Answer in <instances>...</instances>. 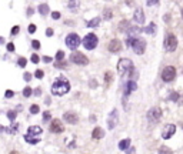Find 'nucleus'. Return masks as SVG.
<instances>
[{"instance_id": "nucleus-51", "label": "nucleus", "mask_w": 183, "mask_h": 154, "mask_svg": "<svg viewBox=\"0 0 183 154\" xmlns=\"http://www.w3.org/2000/svg\"><path fill=\"white\" fill-rule=\"evenodd\" d=\"M43 61H44V63H50V61H52V57L44 56V57H43Z\"/></svg>"}, {"instance_id": "nucleus-43", "label": "nucleus", "mask_w": 183, "mask_h": 154, "mask_svg": "<svg viewBox=\"0 0 183 154\" xmlns=\"http://www.w3.org/2000/svg\"><path fill=\"white\" fill-rule=\"evenodd\" d=\"M60 16H62V14L59 13V12H53V13H52V19H53V20H57V19H60Z\"/></svg>"}, {"instance_id": "nucleus-6", "label": "nucleus", "mask_w": 183, "mask_h": 154, "mask_svg": "<svg viewBox=\"0 0 183 154\" xmlns=\"http://www.w3.org/2000/svg\"><path fill=\"white\" fill-rule=\"evenodd\" d=\"M70 61L77 64V66H87L89 64V59L80 51H73L70 54Z\"/></svg>"}, {"instance_id": "nucleus-32", "label": "nucleus", "mask_w": 183, "mask_h": 154, "mask_svg": "<svg viewBox=\"0 0 183 154\" xmlns=\"http://www.w3.org/2000/svg\"><path fill=\"white\" fill-rule=\"evenodd\" d=\"M39 111H40V107H39L37 104H32L30 106V113L32 114H37Z\"/></svg>"}, {"instance_id": "nucleus-31", "label": "nucleus", "mask_w": 183, "mask_h": 154, "mask_svg": "<svg viewBox=\"0 0 183 154\" xmlns=\"http://www.w3.org/2000/svg\"><path fill=\"white\" fill-rule=\"evenodd\" d=\"M16 116H17L16 111H9V113H7V118H9L12 123H14V120H16Z\"/></svg>"}, {"instance_id": "nucleus-22", "label": "nucleus", "mask_w": 183, "mask_h": 154, "mask_svg": "<svg viewBox=\"0 0 183 154\" xmlns=\"http://www.w3.org/2000/svg\"><path fill=\"white\" fill-rule=\"evenodd\" d=\"M129 147H130V138H125V140H122L119 143V150L126 151Z\"/></svg>"}, {"instance_id": "nucleus-58", "label": "nucleus", "mask_w": 183, "mask_h": 154, "mask_svg": "<svg viewBox=\"0 0 183 154\" xmlns=\"http://www.w3.org/2000/svg\"><path fill=\"white\" fill-rule=\"evenodd\" d=\"M10 154H19V153H17V151H12Z\"/></svg>"}, {"instance_id": "nucleus-52", "label": "nucleus", "mask_w": 183, "mask_h": 154, "mask_svg": "<svg viewBox=\"0 0 183 154\" xmlns=\"http://www.w3.org/2000/svg\"><path fill=\"white\" fill-rule=\"evenodd\" d=\"M169 19H170V16H169V14H165V16H163V20H165V22H166V23H169Z\"/></svg>"}, {"instance_id": "nucleus-5", "label": "nucleus", "mask_w": 183, "mask_h": 154, "mask_svg": "<svg viewBox=\"0 0 183 154\" xmlns=\"http://www.w3.org/2000/svg\"><path fill=\"white\" fill-rule=\"evenodd\" d=\"M177 49V39L173 33H167V36L165 37V50L166 51H175Z\"/></svg>"}, {"instance_id": "nucleus-47", "label": "nucleus", "mask_w": 183, "mask_h": 154, "mask_svg": "<svg viewBox=\"0 0 183 154\" xmlns=\"http://www.w3.org/2000/svg\"><path fill=\"white\" fill-rule=\"evenodd\" d=\"M89 86H90V87H93V89H95V87H97V81H96L95 79H93V80H90V81H89Z\"/></svg>"}, {"instance_id": "nucleus-35", "label": "nucleus", "mask_w": 183, "mask_h": 154, "mask_svg": "<svg viewBox=\"0 0 183 154\" xmlns=\"http://www.w3.org/2000/svg\"><path fill=\"white\" fill-rule=\"evenodd\" d=\"M52 120V116H50V111H44L43 113V121L44 123H47V121Z\"/></svg>"}, {"instance_id": "nucleus-48", "label": "nucleus", "mask_w": 183, "mask_h": 154, "mask_svg": "<svg viewBox=\"0 0 183 154\" xmlns=\"http://www.w3.org/2000/svg\"><path fill=\"white\" fill-rule=\"evenodd\" d=\"M159 3V0H147V6H155Z\"/></svg>"}, {"instance_id": "nucleus-46", "label": "nucleus", "mask_w": 183, "mask_h": 154, "mask_svg": "<svg viewBox=\"0 0 183 154\" xmlns=\"http://www.w3.org/2000/svg\"><path fill=\"white\" fill-rule=\"evenodd\" d=\"M19 30H20V27H19V26H14L13 29H12V31H10V33L13 34V36H16V34L19 33Z\"/></svg>"}, {"instance_id": "nucleus-42", "label": "nucleus", "mask_w": 183, "mask_h": 154, "mask_svg": "<svg viewBox=\"0 0 183 154\" xmlns=\"http://www.w3.org/2000/svg\"><path fill=\"white\" fill-rule=\"evenodd\" d=\"M36 30H37V27H36V24H30L29 26V33H36Z\"/></svg>"}, {"instance_id": "nucleus-17", "label": "nucleus", "mask_w": 183, "mask_h": 154, "mask_svg": "<svg viewBox=\"0 0 183 154\" xmlns=\"http://www.w3.org/2000/svg\"><path fill=\"white\" fill-rule=\"evenodd\" d=\"M92 137L96 138V140H100V138L105 137V130H103V128H100V127H96L95 130L92 131Z\"/></svg>"}, {"instance_id": "nucleus-23", "label": "nucleus", "mask_w": 183, "mask_h": 154, "mask_svg": "<svg viewBox=\"0 0 183 154\" xmlns=\"http://www.w3.org/2000/svg\"><path fill=\"white\" fill-rule=\"evenodd\" d=\"M79 6H80V0H69L67 3V7L70 9L72 12H75L79 9Z\"/></svg>"}, {"instance_id": "nucleus-53", "label": "nucleus", "mask_w": 183, "mask_h": 154, "mask_svg": "<svg viewBox=\"0 0 183 154\" xmlns=\"http://www.w3.org/2000/svg\"><path fill=\"white\" fill-rule=\"evenodd\" d=\"M40 94H42V90H40V89H36V90H34V96H40Z\"/></svg>"}, {"instance_id": "nucleus-15", "label": "nucleus", "mask_w": 183, "mask_h": 154, "mask_svg": "<svg viewBox=\"0 0 183 154\" xmlns=\"http://www.w3.org/2000/svg\"><path fill=\"white\" fill-rule=\"evenodd\" d=\"M133 20L136 22V23H145V13H143V10L140 9V7H137L135 10V13H133Z\"/></svg>"}, {"instance_id": "nucleus-14", "label": "nucleus", "mask_w": 183, "mask_h": 154, "mask_svg": "<svg viewBox=\"0 0 183 154\" xmlns=\"http://www.w3.org/2000/svg\"><path fill=\"white\" fill-rule=\"evenodd\" d=\"M107 49H109V51H112V53H117V51H120V49H122V43H120V40H117V39H113V40H110Z\"/></svg>"}, {"instance_id": "nucleus-3", "label": "nucleus", "mask_w": 183, "mask_h": 154, "mask_svg": "<svg viewBox=\"0 0 183 154\" xmlns=\"http://www.w3.org/2000/svg\"><path fill=\"white\" fill-rule=\"evenodd\" d=\"M127 46H130L133 49L136 54H143L146 50V41L143 39H139V37H127Z\"/></svg>"}, {"instance_id": "nucleus-10", "label": "nucleus", "mask_w": 183, "mask_h": 154, "mask_svg": "<svg viewBox=\"0 0 183 154\" xmlns=\"http://www.w3.org/2000/svg\"><path fill=\"white\" fill-rule=\"evenodd\" d=\"M119 123V113L116 108H113L112 111H110V114H109V117H107V127L109 130H113V128L117 126Z\"/></svg>"}, {"instance_id": "nucleus-56", "label": "nucleus", "mask_w": 183, "mask_h": 154, "mask_svg": "<svg viewBox=\"0 0 183 154\" xmlns=\"http://www.w3.org/2000/svg\"><path fill=\"white\" fill-rule=\"evenodd\" d=\"M90 121H96V116H90Z\"/></svg>"}, {"instance_id": "nucleus-40", "label": "nucleus", "mask_w": 183, "mask_h": 154, "mask_svg": "<svg viewBox=\"0 0 183 154\" xmlns=\"http://www.w3.org/2000/svg\"><path fill=\"white\" fill-rule=\"evenodd\" d=\"M43 76H44L43 70H36V73H34V77H36V79H43Z\"/></svg>"}, {"instance_id": "nucleus-27", "label": "nucleus", "mask_w": 183, "mask_h": 154, "mask_svg": "<svg viewBox=\"0 0 183 154\" xmlns=\"http://www.w3.org/2000/svg\"><path fill=\"white\" fill-rule=\"evenodd\" d=\"M112 17H113V12L110 9H105V12H103V20H110Z\"/></svg>"}, {"instance_id": "nucleus-11", "label": "nucleus", "mask_w": 183, "mask_h": 154, "mask_svg": "<svg viewBox=\"0 0 183 154\" xmlns=\"http://www.w3.org/2000/svg\"><path fill=\"white\" fill-rule=\"evenodd\" d=\"M50 131L54 134H60V133L65 131V126L62 124L60 120L54 118V120H52V123H50Z\"/></svg>"}, {"instance_id": "nucleus-13", "label": "nucleus", "mask_w": 183, "mask_h": 154, "mask_svg": "<svg viewBox=\"0 0 183 154\" xmlns=\"http://www.w3.org/2000/svg\"><path fill=\"white\" fill-rule=\"evenodd\" d=\"M63 120L69 124H76L79 121V116L75 111H66V113L63 114Z\"/></svg>"}, {"instance_id": "nucleus-16", "label": "nucleus", "mask_w": 183, "mask_h": 154, "mask_svg": "<svg viewBox=\"0 0 183 154\" xmlns=\"http://www.w3.org/2000/svg\"><path fill=\"white\" fill-rule=\"evenodd\" d=\"M136 89H137V84H136V81L133 80H129L127 81V86H126V91H125V97H127L132 91H135Z\"/></svg>"}, {"instance_id": "nucleus-30", "label": "nucleus", "mask_w": 183, "mask_h": 154, "mask_svg": "<svg viewBox=\"0 0 183 154\" xmlns=\"http://www.w3.org/2000/svg\"><path fill=\"white\" fill-rule=\"evenodd\" d=\"M17 130H19V124H17V123H13V126L9 128V131H7V133H9V134H16Z\"/></svg>"}, {"instance_id": "nucleus-21", "label": "nucleus", "mask_w": 183, "mask_h": 154, "mask_svg": "<svg viewBox=\"0 0 183 154\" xmlns=\"http://www.w3.org/2000/svg\"><path fill=\"white\" fill-rule=\"evenodd\" d=\"M129 29H130V23L127 20H122L120 23H119V31L125 33V31H127Z\"/></svg>"}, {"instance_id": "nucleus-7", "label": "nucleus", "mask_w": 183, "mask_h": 154, "mask_svg": "<svg viewBox=\"0 0 183 154\" xmlns=\"http://www.w3.org/2000/svg\"><path fill=\"white\" fill-rule=\"evenodd\" d=\"M66 46L70 49V50H76L79 46H80V37L76 33H70L66 36Z\"/></svg>"}, {"instance_id": "nucleus-28", "label": "nucleus", "mask_w": 183, "mask_h": 154, "mask_svg": "<svg viewBox=\"0 0 183 154\" xmlns=\"http://www.w3.org/2000/svg\"><path fill=\"white\" fill-rule=\"evenodd\" d=\"M112 80H113V73H112V71H106V74H105V83H106V86H109V84L112 83Z\"/></svg>"}, {"instance_id": "nucleus-33", "label": "nucleus", "mask_w": 183, "mask_h": 154, "mask_svg": "<svg viewBox=\"0 0 183 154\" xmlns=\"http://www.w3.org/2000/svg\"><path fill=\"white\" fill-rule=\"evenodd\" d=\"M32 93H33L32 87H24V89H23V96H24V97H30Z\"/></svg>"}, {"instance_id": "nucleus-54", "label": "nucleus", "mask_w": 183, "mask_h": 154, "mask_svg": "<svg viewBox=\"0 0 183 154\" xmlns=\"http://www.w3.org/2000/svg\"><path fill=\"white\" fill-rule=\"evenodd\" d=\"M33 14V7H29V10H27V16H32Z\"/></svg>"}, {"instance_id": "nucleus-45", "label": "nucleus", "mask_w": 183, "mask_h": 154, "mask_svg": "<svg viewBox=\"0 0 183 154\" xmlns=\"http://www.w3.org/2000/svg\"><path fill=\"white\" fill-rule=\"evenodd\" d=\"M23 79H24V81H30V80H32V74L26 71V73L23 74Z\"/></svg>"}, {"instance_id": "nucleus-39", "label": "nucleus", "mask_w": 183, "mask_h": 154, "mask_svg": "<svg viewBox=\"0 0 183 154\" xmlns=\"http://www.w3.org/2000/svg\"><path fill=\"white\" fill-rule=\"evenodd\" d=\"M30 60H32V61H33V63H34V64H37V63H39V61H40V59H39V56H37V54H32V57H30Z\"/></svg>"}, {"instance_id": "nucleus-4", "label": "nucleus", "mask_w": 183, "mask_h": 154, "mask_svg": "<svg viewBox=\"0 0 183 154\" xmlns=\"http://www.w3.org/2000/svg\"><path fill=\"white\" fill-rule=\"evenodd\" d=\"M82 43H83L85 49H87V50H93V49H96V46H97L99 39H97V36H96L95 33H89V34H86V37L83 39Z\"/></svg>"}, {"instance_id": "nucleus-1", "label": "nucleus", "mask_w": 183, "mask_h": 154, "mask_svg": "<svg viewBox=\"0 0 183 154\" xmlns=\"http://www.w3.org/2000/svg\"><path fill=\"white\" fill-rule=\"evenodd\" d=\"M69 90H70V83L65 76H59L52 86V94L54 96H65Z\"/></svg>"}, {"instance_id": "nucleus-2", "label": "nucleus", "mask_w": 183, "mask_h": 154, "mask_svg": "<svg viewBox=\"0 0 183 154\" xmlns=\"http://www.w3.org/2000/svg\"><path fill=\"white\" fill-rule=\"evenodd\" d=\"M117 71L122 77L129 76L135 71V66H133V61L130 59H120L117 63Z\"/></svg>"}, {"instance_id": "nucleus-34", "label": "nucleus", "mask_w": 183, "mask_h": 154, "mask_svg": "<svg viewBox=\"0 0 183 154\" xmlns=\"http://www.w3.org/2000/svg\"><path fill=\"white\" fill-rule=\"evenodd\" d=\"M179 99H180V96H179V93H176V91H173V93L169 96V100H172V101H177Z\"/></svg>"}, {"instance_id": "nucleus-49", "label": "nucleus", "mask_w": 183, "mask_h": 154, "mask_svg": "<svg viewBox=\"0 0 183 154\" xmlns=\"http://www.w3.org/2000/svg\"><path fill=\"white\" fill-rule=\"evenodd\" d=\"M7 51H14V44L13 43H7Z\"/></svg>"}, {"instance_id": "nucleus-26", "label": "nucleus", "mask_w": 183, "mask_h": 154, "mask_svg": "<svg viewBox=\"0 0 183 154\" xmlns=\"http://www.w3.org/2000/svg\"><path fill=\"white\" fill-rule=\"evenodd\" d=\"M100 17H95V19H92L90 22H87V27H97L100 24Z\"/></svg>"}, {"instance_id": "nucleus-24", "label": "nucleus", "mask_w": 183, "mask_h": 154, "mask_svg": "<svg viewBox=\"0 0 183 154\" xmlns=\"http://www.w3.org/2000/svg\"><path fill=\"white\" fill-rule=\"evenodd\" d=\"M37 10H39V13H40L42 16H47L49 12H50V9H49V6L46 3H42L40 6L37 7Z\"/></svg>"}, {"instance_id": "nucleus-29", "label": "nucleus", "mask_w": 183, "mask_h": 154, "mask_svg": "<svg viewBox=\"0 0 183 154\" xmlns=\"http://www.w3.org/2000/svg\"><path fill=\"white\" fill-rule=\"evenodd\" d=\"M159 154H173V151L169 147H166V146H162L159 148Z\"/></svg>"}, {"instance_id": "nucleus-25", "label": "nucleus", "mask_w": 183, "mask_h": 154, "mask_svg": "<svg viewBox=\"0 0 183 154\" xmlns=\"http://www.w3.org/2000/svg\"><path fill=\"white\" fill-rule=\"evenodd\" d=\"M143 31H145V33H147V34H153L155 31H156V24L150 23L147 27H145V29H143Z\"/></svg>"}, {"instance_id": "nucleus-8", "label": "nucleus", "mask_w": 183, "mask_h": 154, "mask_svg": "<svg viewBox=\"0 0 183 154\" xmlns=\"http://www.w3.org/2000/svg\"><path fill=\"white\" fill-rule=\"evenodd\" d=\"M175 77H176V69H175L173 66H166L165 69H163V71H162L163 81L170 83V81L175 80Z\"/></svg>"}, {"instance_id": "nucleus-59", "label": "nucleus", "mask_w": 183, "mask_h": 154, "mask_svg": "<svg viewBox=\"0 0 183 154\" xmlns=\"http://www.w3.org/2000/svg\"><path fill=\"white\" fill-rule=\"evenodd\" d=\"M182 17H183V9H182Z\"/></svg>"}, {"instance_id": "nucleus-44", "label": "nucleus", "mask_w": 183, "mask_h": 154, "mask_svg": "<svg viewBox=\"0 0 183 154\" xmlns=\"http://www.w3.org/2000/svg\"><path fill=\"white\" fill-rule=\"evenodd\" d=\"M4 96H6V99H10V97H13L14 96V91L13 90H7L6 93H4Z\"/></svg>"}, {"instance_id": "nucleus-37", "label": "nucleus", "mask_w": 183, "mask_h": 154, "mask_svg": "<svg viewBox=\"0 0 183 154\" xmlns=\"http://www.w3.org/2000/svg\"><path fill=\"white\" fill-rule=\"evenodd\" d=\"M65 59V53L62 50H59L57 53H56V61H60V60H63Z\"/></svg>"}, {"instance_id": "nucleus-41", "label": "nucleus", "mask_w": 183, "mask_h": 154, "mask_svg": "<svg viewBox=\"0 0 183 154\" xmlns=\"http://www.w3.org/2000/svg\"><path fill=\"white\" fill-rule=\"evenodd\" d=\"M32 46H33V49L39 50V49H40V41H39V40H33V41H32Z\"/></svg>"}, {"instance_id": "nucleus-57", "label": "nucleus", "mask_w": 183, "mask_h": 154, "mask_svg": "<svg viewBox=\"0 0 183 154\" xmlns=\"http://www.w3.org/2000/svg\"><path fill=\"white\" fill-rule=\"evenodd\" d=\"M4 43V37H0V44H3Z\"/></svg>"}, {"instance_id": "nucleus-50", "label": "nucleus", "mask_w": 183, "mask_h": 154, "mask_svg": "<svg viewBox=\"0 0 183 154\" xmlns=\"http://www.w3.org/2000/svg\"><path fill=\"white\" fill-rule=\"evenodd\" d=\"M46 36H49V37L53 36V29H50V27H49L47 30H46Z\"/></svg>"}, {"instance_id": "nucleus-55", "label": "nucleus", "mask_w": 183, "mask_h": 154, "mask_svg": "<svg viewBox=\"0 0 183 154\" xmlns=\"http://www.w3.org/2000/svg\"><path fill=\"white\" fill-rule=\"evenodd\" d=\"M3 131H9V128H6V127H3V126H0V133H3Z\"/></svg>"}, {"instance_id": "nucleus-18", "label": "nucleus", "mask_w": 183, "mask_h": 154, "mask_svg": "<svg viewBox=\"0 0 183 154\" xmlns=\"http://www.w3.org/2000/svg\"><path fill=\"white\" fill-rule=\"evenodd\" d=\"M24 141L26 143H29V144H37V143H40V138L39 137H34V136H32V134H26L24 136Z\"/></svg>"}, {"instance_id": "nucleus-12", "label": "nucleus", "mask_w": 183, "mask_h": 154, "mask_svg": "<svg viewBox=\"0 0 183 154\" xmlns=\"http://www.w3.org/2000/svg\"><path fill=\"white\" fill-rule=\"evenodd\" d=\"M175 133H176V126H175V124H167L162 131V137L165 138V140H169Z\"/></svg>"}, {"instance_id": "nucleus-36", "label": "nucleus", "mask_w": 183, "mask_h": 154, "mask_svg": "<svg viewBox=\"0 0 183 154\" xmlns=\"http://www.w3.org/2000/svg\"><path fill=\"white\" fill-rule=\"evenodd\" d=\"M17 64L20 67H26V64H27V60L24 59V57H19V60H17Z\"/></svg>"}, {"instance_id": "nucleus-38", "label": "nucleus", "mask_w": 183, "mask_h": 154, "mask_svg": "<svg viewBox=\"0 0 183 154\" xmlns=\"http://www.w3.org/2000/svg\"><path fill=\"white\" fill-rule=\"evenodd\" d=\"M54 67H56V69H65V67H66V61H63V60H60V61H56V64H54Z\"/></svg>"}, {"instance_id": "nucleus-9", "label": "nucleus", "mask_w": 183, "mask_h": 154, "mask_svg": "<svg viewBox=\"0 0 183 154\" xmlns=\"http://www.w3.org/2000/svg\"><path fill=\"white\" fill-rule=\"evenodd\" d=\"M162 117V110L159 107H152L149 111H147V120L150 123H157Z\"/></svg>"}, {"instance_id": "nucleus-19", "label": "nucleus", "mask_w": 183, "mask_h": 154, "mask_svg": "<svg viewBox=\"0 0 183 154\" xmlns=\"http://www.w3.org/2000/svg\"><path fill=\"white\" fill-rule=\"evenodd\" d=\"M27 134H32V136L42 134V127H39V126H30V127L27 128Z\"/></svg>"}, {"instance_id": "nucleus-20", "label": "nucleus", "mask_w": 183, "mask_h": 154, "mask_svg": "<svg viewBox=\"0 0 183 154\" xmlns=\"http://www.w3.org/2000/svg\"><path fill=\"white\" fill-rule=\"evenodd\" d=\"M140 31H143V30H140L139 27H132V26H130V29L126 31V33H127V36H129V37H132V39H133V37H137V34H139Z\"/></svg>"}]
</instances>
